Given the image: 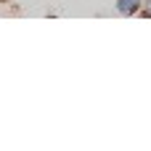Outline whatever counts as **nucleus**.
<instances>
[{"label": "nucleus", "mask_w": 151, "mask_h": 151, "mask_svg": "<svg viewBox=\"0 0 151 151\" xmlns=\"http://www.w3.org/2000/svg\"><path fill=\"white\" fill-rule=\"evenodd\" d=\"M138 3H141V0H119V11H122V13H133V11L138 8Z\"/></svg>", "instance_id": "1"}]
</instances>
